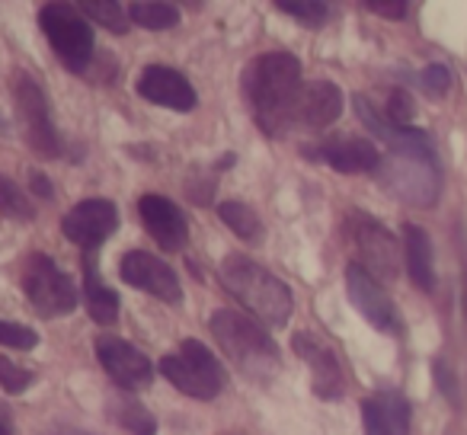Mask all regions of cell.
Returning a JSON list of instances; mask_svg holds the SVG:
<instances>
[{
	"mask_svg": "<svg viewBox=\"0 0 467 435\" xmlns=\"http://www.w3.org/2000/svg\"><path fill=\"white\" fill-rule=\"evenodd\" d=\"M413 97H410L407 90H394L390 93V99H388V122L390 125H407L410 119H413Z\"/></svg>",
	"mask_w": 467,
	"mask_h": 435,
	"instance_id": "cell-30",
	"label": "cell"
},
{
	"mask_svg": "<svg viewBox=\"0 0 467 435\" xmlns=\"http://www.w3.org/2000/svg\"><path fill=\"white\" fill-rule=\"evenodd\" d=\"M403 256H407V273L420 292L435 288V266H432V241L416 224H403Z\"/></svg>",
	"mask_w": 467,
	"mask_h": 435,
	"instance_id": "cell-19",
	"label": "cell"
},
{
	"mask_svg": "<svg viewBox=\"0 0 467 435\" xmlns=\"http://www.w3.org/2000/svg\"><path fill=\"white\" fill-rule=\"evenodd\" d=\"M365 409L378 419L384 435H410V403L400 394H378L365 400Z\"/></svg>",
	"mask_w": 467,
	"mask_h": 435,
	"instance_id": "cell-21",
	"label": "cell"
},
{
	"mask_svg": "<svg viewBox=\"0 0 467 435\" xmlns=\"http://www.w3.org/2000/svg\"><path fill=\"white\" fill-rule=\"evenodd\" d=\"M320 157L333 170H339V173H368V170H378V163H381L378 148L371 141H365V138H333V141H324Z\"/></svg>",
	"mask_w": 467,
	"mask_h": 435,
	"instance_id": "cell-18",
	"label": "cell"
},
{
	"mask_svg": "<svg viewBox=\"0 0 467 435\" xmlns=\"http://www.w3.org/2000/svg\"><path fill=\"white\" fill-rule=\"evenodd\" d=\"M349 231H352V241H356L358 250V266L375 279H397L400 273V247H397L394 234L388 228L368 218V214H352L349 218Z\"/></svg>",
	"mask_w": 467,
	"mask_h": 435,
	"instance_id": "cell-8",
	"label": "cell"
},
{
	"mask_svg": "<svg viewBox=\"0 0 467 435\" xmlns=\"http://www.w3.org/2000/svg\"><path fill=\"white\" fill-rule=\"evenodd\" d=\"M109 409H112V419H116L122 429H129L131 435H154L157 432L154 416H150L138 400H131V397H116V400L109 403Z\"/></svg>",
	"mask_w": 467,
	"mask_h": 435,
	"instance_id": "cell-24",
	"label": "cell"
},
{
	"mask_svg": "<svg viewBox=\"0 0 467 435\" xmlns=\"http://www.w3.org/2000/svg\"><path fill=\"white\" fill-rule=\"evenodd\" d=\"M464 317H467V273H464Z\"/></svg>",
	"mask_w": 467,
	"mask_h": 435,
	"instance_id": "cell-38",
	"label": "cell"
},
{
	"mask_svg": "<svg viewBox=\"0 0 467 435\" xmlns=\"http://www.w3.org/2000/svg\"><path fill=\"white\" fill-rule=\"evenodd\" d=\"M55 435H90V432H84V429H58Z\"/></svg>",
	"mask_w": 467,
	"mask_h": 435,
	"instance_id": "cell-36",
	"label": "cell"
},
{
	"mask_svg": "<svg viewBox=\"0 0 467 435\" xmlns=\"http://www.w3.org/2000/svg\"><path fill=\"white\" fill-rule=\"evenodd\" d=\"M119 275H122V282H129L131 288H141V292L154 295V298L167 301V305H176V301L182 298L180 279H176L173 269L163 260H157L154 254H144V250L125 254L122 263H119Z\"/></svg>",
	"mask_w": 467,
	"mask_h": 435,
	"instance_id": "cell-14",
	"label": "cell"
},
{
	"mask_svg": "<svg viewBox=\"0 0 467 435\" xmlns=\"http://www.w3.org/2000/svg\"><path fill=\"white\" fill-rule=\"evenodd\" d=\"M23 292L39 317H65L78 307V292L67 273L46 254H33L23 263Z\"/></svg>",
	"mask_w": 467,
	"mask_h": 435,
	"instance_id": "cell-6",
	"label": "cell"
},
{
	"mask_svg": "<svg viewBox=\"0 0 467 435\" xmlns=\"http://www.w3.org/2000/svg\"><path fill=\"white\" fill-rule=\"evenodd\" d=\"M0 343L14 346V349H36L39 337H36V330H29V326H23V324H14V320H0Z\"/></svg>",
	"mask_w": 467,
	"mask_h": 435,
	"instance_id": "cell-29",
	"label": "cell"
},
{
	"mask_svg": "<svg viewBox=\"0 0 467 435\" xmlns=\"http://www.w3.org/2000/svg\"><path fill=\"white\" fill-rule=\"evenodd\" d=\"M292 346H295V352L311 365L314 394L324 397V400H337V397L343 394V368H339L330 346L320 343L314 333H295Z\"/></svg>",
	"mask_w": 467,
	"mask_h": 435,
	"instance_id": "cell-17",
	"label": "cell"
},
{
	"mask_svg": "<svg viewBox=\"0 0 467 435\" xmlns=\"http://www.w3.org/2000/svg\"><path fill=\"white\" fill-rule=\"evenodd\" d=\"M129 16L144 29H173L180 23V10L163 0H135L129 7Z\"/></svg>",
	"mask_w": 467,
	"mask_h": 435,
	"instance_id": "cell-23",
	"label": "cell"
},
{
	"mask_svg": "<svg viewBox=\"0 0 467 435\" xmlns=\"http://www.w3.org/2000/svg\"><path fill=\"white\" fill-rule=\"evenodd\" d=\"M80 10H84V14H90L93 23H99V26L109 29V33H116V36H122L125 29H129L125 10L119 7V4H109V0H84V4H80Z\"/></svg>",
	"mask_w": 467,
	"mask_h": 435,
	"instance_id": "cell-26",
	"label": "cell"
},
{
	"mask_svg": "<svg viewBox=\"0 0 467 435\" xmlns=\"http://www.w3.org/2000/svg\"><path fill=\"white\" fill-rule=\"evenodd\" d=\"M14 99H16V112H20V125L23 135L29 138L36 154L42 157H55L58 154V135H55V125L48 119V106L42 97V87L36 84L29 74H16L14 78Z\"/></svg>",
	"mask_w": 467,
	"mask_h": 435,
	"instance_id": "cell-9",
	"label": "cell"
},
{
	"mask_svg": "<svg viewBox=\"0 0 467 435\" xmlns=\"http://www.w3.org/2000/svg\"><path fill=\"white\" fill-rule=\"evenodd\" d=\"M422 84H426V90L432 93V97H441V93H448V87H451V71H448L445 65H429L426 71H422Z\"/></svg>",
	"mask_w": 467,
	"mask_h": 435,
	"instance_id": "cell-31",
	"label": "cell"
},
{
	"mask_svg": "<svg viewBox=\"0 0 467 435\" xmlns=\"http://www.w3.org/2000/svg\"><path fill=\"white\" fill-rule=\"evenodd\" d=\"M84 301L87 311L97 324H116L119 317V295L109 285H103V279L97 275L93 263H84Z\"/></svg>",
	"mask_w": 467,
	"mask_h": 435,
	"instance_id": "cell-20",
	"label": "cell"
},
{
	"mask_svg": "<svg viewBox=\"0 0 467 435\" xmlns=\"http://www.w3.org/2000/svg\"><path fill=\"white\" fill-rule=\"evenodd\" d=\"M0 435H14V432H10V426H7V422H0Z\"/></svg>",
	"mask_w": 467,
	"mask_h": 435,
	"instance_id": "cell-37",
	"label": "cell"
},
{
	"mask_svg": "<svg viewBox=\"0 0 467 435\" xmlns=\"http://www.w3.org/2000/svg\"><path fill=\"white\" fill-rule=\"evenodd\" d=\"M93 349H97V358L106 368V375H109L119 388L141 390L154 381V365H150V358L144 356L141 349H135L131 343H125V339L99 337L97 343H93Z\"/></svg>",
	"mask_w": 467,
	"mask_h": 435,
	"instance_id": "cell-10",
	"label": "cell"
},
{
	"mask_svg": "<svg viewBox=\"0 0 467 435\" xmlns=\"http://www.w3.org/2000/svg\"><path fill=\"white\" fill-rule=\"evenodd\" d=\"M33 192L42 195V199H52V182H48L39 170H33Z\"/></svg>",
	"mask_w": 467,
	"mask_h": 435,
	"instance_id": "cell-34",
	"label": "cell"
},
{
	"mask_svg": "<svg viewBox=\"0 0 467 435\" xmlns=\"http://www.w3.org/2000/svg\"><path fill=\"white\" fill-rule=\"evenodd\" d=\"M346 288H349V301L356 305V311L362 314L375 330L400 333V317H397L394 301L378 285V279H371L358 263H349V269H346Z\"/></svg>",
	"mask_w": 467,
	"mask_h": 435,
	"instance_id": "cell-13",
	"label": "cell"
},
{
	"mask_svg": "<svg viewBox=\"0 0 467 435\" xmlns=\"http://www.w3.org/2000/svg\"><path fill=\"white\" fill-rule=\"evenodd\" d=\"M33 384V375L20 365H14L7 356H0V388L7 390V394H23V390Z\"/></svg>",
	"mask_w": 467,
	"mask_h": 435,
	"instance_id": "cell-28",
	"label": "cell"
},
{
	"mask_svg": "<svg viewBox=\"0 0 467 435\" xmlns=\"http://www.w3.org/2000/svg\"><path fill=\"white\" fill-rule=\"evenodd\" d=\"M138 212H141V222L148 228V234L161 243L163 250H182L189 241V224L182 218V212L167 199V195L148 192L138 202Z\"/></svg>",
	"mask_w": 467,
	"mask_h": 435,
	"instance_id": "cell-15",
	"label": "cell"
},
{
	"mask_svg": "<svg viewBox=\"0 0 467 435\" xmlns=\"http://www.w3.org/2000/svg\"><path fill=\"white\" fill-rule=\"evenodd\" d=\"M432 375H435V384H439L441 394H445L451 403H458L461 390H458V381H454L451 368H448V362H441V358H435V362H432Z\"/></svg>",
	"mask_w": 467,
	"mask_h": 435,
	"instance_id": "cell-32",
	"label": "cell"
},
{
	"mask_svg": "<svg viewBox=\"0 0 467 435\" xmlns=\"http://www.w3.org/2000/svg\"><path fill=\"white\" fill-rule=\"evenodd\" d=\"M221 279L227 292L241 301L247 311H254L256 320L273 326H285L292 317V288L282 279H275L266 266L254 263L244 254H227L221 260Z\"/></svg>",
	"mask_w": 467,
	"mask_h": 435,
	"instance_id": "cell-2",
	"label": "cell"
},
{
	"mask_svg": "<svg viewBox=\"0 0 467 435\" xmlns=\"http://www.w3.org/2000/svg\"><path fill=\"white\" fill-rule=\"evenodd\" d=\"M138 93H141L148 103H157L163 109L189 112L195 109V90L180 71L167 65H150L144 67V74L138 78Z\"/></svg>",
	"mask_w": 467,
	"mask_h": 435,
	"instance_id": "cell-16",
	"label": "cell"
},
{
	"mask_svg": "<svg viewBox=\"0 0 467 435\" xmlns=\"http://www.w3.org/2000/svg\"><path fill=\"white\" fill-rule=\"evenodd\" d=\"M279 10L305 23V26H324L330 20V7L317 4V0H279Z\"/></svg>",
	"mask_w": 467,
	"mask_h": 435,
	"instance_id": "cell-27",
	"label": "cell"
},
{
	"mask_svg": "<svg viewBox=\"0 0 467 435\" xmlns=\"http://www.w3.org/2000/svg\"><path fill=\"white\" fill-rule=\"evenodd\" d=\"M212 337L218 339V346L224 349V356L231 358L250 381H269L279 371V349H275L273 337L263 330L260 324H254L244 314L221 307L212 314Z\"/></svg>",
	"mask_w": 467,
	"mask_h": 435,
	"instance_id": "cell-3",
	"label": "cell"
},
{
	"mask_svg": "<svg viewBox=\"0 0 467 435\" xmlns=\"http://www.w3.org/2000/svg\"><path fill=\"white\" fill-rule=\"evenodd\" d=\"M365 7H368L371 14L384 16V20H403V16H407V10H410L403 0H368Z\"/></svg>",
	"mask_w": 467,
	"mask_h": 435,
	"instance_id": "cell-33",
	"label": "cell"
},
{
	"mask_svg": "<svg viewBox=\"0 0 467 435\" xmlns=\"http://www.w3.org/2000/svg\"><path fill=\"white\" fill-rule=\"evenodd\" d=\"M362 419H365V435H384V429L378 426V419L365 407H362Z\"/></svg>",
	"mask_w": 467,
	"mask_h": 435,
	"instance_id": "cell-35",
	"label": "cell"
},
{
	"mask_svg": "<svg viewBox=\"0 0 467 435\" xmlns=\"http://www.w3.org/2000/svg\"><path fill=\"white\" fill-rule=\"evenodd\" d=\"M343 112V93L330 80H311L301 84L298 97H295L292 109H288V131L292 129H307L317 131L333 125Z\"/></svg>",
	"mask_w": 467,
	"mask_h": 435,
	"instance_id": "cell-11",
	"label": "cell"
},
{
	"mask_svg": "<svg viewBox=\"0 0 467 435\" xmlns=\"http://www.w3.org/2000/svg\"><path fill=\"white\" fill-rule=\"evenodd\" d=\"M42 33L48 36L55 55L65 61L71 71H84L93 58V29L74 7L65 4H48L39 14Z\"/></svg>",
	"mask_w": 467,
	"mask_h": 435,
	"instance_id": "cell-7",
	"label": "cell"
},
{
	"mask_svg": "<svg viewBox=\"0 0 467 435\" xmlns=\"http://www.w3.org/2000/svg\"><path fill=\"white\" fill-rule=\"evenodd\" d=\"M218 214L241 241H263V222L256 218V212L250 205H244V202H221Z\"/></svg>",
	"mask_w": 467,
	"mask_h": 435,
	"instance_id": "cell-22",
	"label": "cell"
},
{
	"mask_svg": "<svg viewBox=\"0 0 467 435\" xmlns=\"http://www.w3.org/2000/svg\"><path fill=\"white\" fill-rule=\"evenodd\" d=\"M378 180L390 195L416 208H432L441 195V173L435 157L390 154L378 163Z\"/></svg>",
	"mask_w": 467,
	"mask_h": 435,
	"instance_id": "cell-5",
	"label": "cell"
},
{
	"mask_svg": "<svg viewBox=\"0 0 467 435\" xmlns=\"http://www.w3.org/2000/svg\"><path fill=\"white\" fill-rule=\"evenodd\" d=\"M116 228H119V212L109 199L78 202L65 214V222H61V231H65L67 241L84 250H97Z\"/></svg>",
	"mask_w": 467,
	"mask_h": 435,
	"instance_id": "cell-12",
	"label": "cell"
},
{
	"mask_svg": "<svg viewBox=\"0 0 467 435\" xmlns=\"http://www.w3.org/2000/svg\"><path fill=\"white\" fill-rule=\"evenodd\" d=\"M0 208L16 222H33L36 218V205L29 202V195L7 176H0Z\"/></svg>",
	"mask_w": 467,
	"mask_h": 435,
	"instance_id": "cell-25",
	"label": "cell"
},
{
	"mask_svg": "<svg viewBox=\"0 0 467 435\" xmlns=\"http://www.w3.org/2000/svg\"><path fill=\"white\" fill-rule=\"evenodd\" d=\"M161 375L167 378L173 388L182 394L195 397V400H214L224 390L227 375L221 362L199 343V339H182L176 356L161 358Z\"/></svg>",
	"mask_w": 467,
	"mask_h": 435,
	"instance_id": "cell-4",
	"label": "cell"
},
{
	"mask_svg": "<svg viewBox=\"0 0 467 435\" xmlns=\"http://www.w3.org/2000/svg\"><path fill=\"white\" fill-rule=\"evenodd\" d=\"M301 90V65L288 52H266L244 71V93L266 135H285L288 109Z\"/></svg>",
	"mask_w": 467,
	"mask_h": 435,
	"instance_id": "cell-1",
	"label": "cell"
}]
</instances>
